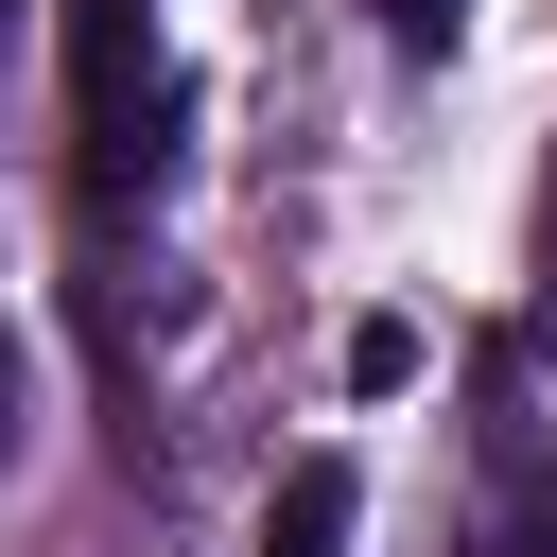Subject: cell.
Returning a JSON list of instances; mask_svg holds the SVG:
<instances>
[{"label": "cell", "mask_w": 557, "mask_h": 557, "mask_svg": "<svg viewBox=\"0 0 557 557\" xmlns=\"http://www.w3.org/2000/svg\"><path fill=\"white\" fill-rule=\"evenodd\" d=\"M17 400H35V383H17V348H0V453H17Z\"/></svg>", "instance_id": "cell-6"}, {"label": "cell", "mask_w": 557, "mask_h": 557, "mask_svg": "<svg viewBox=\"0 0 557 557\" xmlns=\"http://www.w3.org/2000/svg\"><path fill=\"white\" fill-rule=\"evenodd\" d=\"M470 557H557V453L522 418H487V505H470Z\"/></svg>", "instance_id": "cell-2"}, {"label": "cell", "mask_w": 557, "mask_h": 557, "mask_svg": "<svg viewBox=\"0 0 557 557\" xmlns=\"http://www.w3.org/2000/svg\"><path fill=\"white\" fill-rule=\"evenodd\" d=\"M366 17H383L400 52H453V35H470V0H366Z\"/></svg>", "instance_id": "cell-5"}, {"label": "cell", "mask_w": 557, "mask_h": 557, "mask_svg": "<svg viewBox=\"0 0 557 557\" xmlns=\"http://www.w3.org/2000/svg\"><path fill=\"white\" fill-rule=\"evenodd\" d=\"M348 383H366V400H383V383H418V331H400V313H366V331H348Z\"/></svg>", "instance_id": "cell-4"}, {"label": "cell", "mask_w": 557, "mask_h": 557, "mask_svg": "<svg viewBox=\"0 0 557 557\" xmlns=\"http://www.w3.org/2000/svg\"><path fill=\"white\" fill-rule=\"evenodd\" d=\"M348 522H366V470L348 453H296L278 505H261V557H348Z\"/></svg>", "instance_id": "cell-3"}, {"label": "cell", "mask_w": 557, "mask_h": 557, "mask_svg": "<svg viewBox=\"0 0 557 557\" xmlns=\"http://www.w3.org/2000/svg\"><path fill=\"white\" fill-rule=\"evenodd\" d=\"M70 35V174L87 209H139L174 174V52H157V0H52Z\"/></svg>", "instance_id": "cell-1"}]
</instances>
